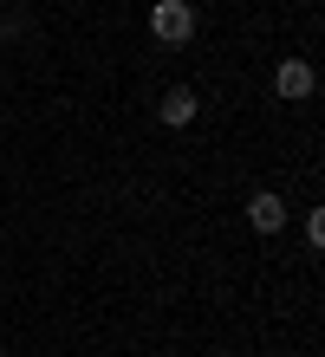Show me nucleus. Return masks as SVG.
<instances>
[{"mask_svg": "<svg viewBox=\"0 0 325 357\" xmlns=\"http://www.w3.org/2000/svg\"><path fill=\"white\" fill-rule=\"evenodd\" d=\"M150 33H157L163 46H189L195 39V7L189 0H157V7H150Z\"/></svg>", "mask_w": 325, "mask_h": 357, "instance_id": "obj_1", "label": "nucleus"}, {"mask_svg": "<svg viewBox=\"0 0 325 357\" xmlns=\"http://www.w3.org/2000/svg\"><path fill=\"white\" fill-rule=\"evenodd\" d=\"M247 221L260 227V234H280V227H287V195H280V188H254L247 195Z\"/></svg>", "mask_w": 325, "mask_h": 357, "instance_id": "obj_2", "label": "nucleus"}, {"mask_svg": "<svg viewBox=\"0 0 325 357\" xmlns=\"http://www.w3.org/2000/svg\"><path fill=\"white\" fill-rule=\"evenodd\" d=\"M312 85H319V72L306 66V59H280L273 66V91L280 98H312Z\"/></svg>", "mask_w": 325, "mask_h": 357, "instance_id": "obj_3", "label": "nucleus"}, {"mask_svg": "<svg viewBox=\"0 0 325 357\" xmlns=\"http://www.w3.org/2000/svg\"><path fill=\"white\" fill-rule=\"evenodd\" d=\"M157 111H163V123H176V130H182V123H195L202 98H195L189 85H176V91H163V104H157Z\"/></svg>", "mask_w": 325, "mask_h": 357, "instance_id": "obj_4", "label": "nucleus"}]
</instances>
